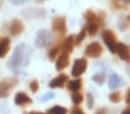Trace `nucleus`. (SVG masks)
I'll list each match as a JSON object with an SVG mask.
<instances>
[{
	"mask_svg": "<svg viewBox=\"0 0 130 114\" xmlns=\"http://www.w3.org/2000/svg\"><path fill=\"white\" fill-rule=\"evenodd\" d=\"M29 63V49L25 47V44H20L14 49L11 59L9 62V66L15 73H20L24 68H27Z\"/></svg>",
	"mask_w": 130,
	"mask_h": 114,
	"instance_id": "nucleus-1",
	"label": "nucleus"
},
{
	"mask_svg": "<svg viewBox=\"0 0 130 114\" xmlns=\"http://www.w3.org/2000/svg\"><path fill=\"white\" fill-rule=\"evenodd\" d=\"M85 20H87V32L90 35H95L98 32V30L101 28V26L104 24V20L101 18V16L95 14L92 10H87L85 12Z\"/></svg>",
	"mask_w": 130,
	"mask_h": 114,
	"instance_id": "nucleus-2",
	"label": "nucleus"
},
{
	"mask_svg": "<svg viewBox=\"0 0 130 114\" xmlns=\"http://www.w3.org/2000/svg\"><path fill=\"white\" fill-rule=\"evenodd\" d=\"M18 80L15 77H9V79H4L0 82V99L3 97H7L10 94V90H11L14 86H17Z\"/></svg>",
	"mask_w": 130,
	"mask_h": 114,
	"instance_id": "nucleus-3",
	"label": "nucleus"
},
{
	"mask_svg": "<svg viewBox=\"0 0 130 114\" xmlns=\"http://www.w3.org/2000/svg\"><path fill=\"white\" fill-rule=\"evenodd\" d=\"M52 40H53V37H52V34L48 30H39L37 35V40H35V45L41 47V48L42 47H48V45H51Z\"/></svg>",
	"mask_w": 130,
	"mask_h": 114,
	"instance_id": "nucleus-4",
	"label": "nucleus"
},
{
	"mask_svg": "<svg viewBox=\"0 0 130 114\" xmlns=\"http://www.w3.org/2000/svg\"><path fill=\"white\" fill-rule=\"evenodd\" d=\"M102 40H104L105 45L108 47V49L113 54V52L116 51V44H118L115 32L110 31V30H105V31L102 32Z\"/></svg>",
	"mask_w": 130,
	"mask_h": 114,
	"instance_id": "nucleus-5",
	"label": "nucleus"
},
{
	"mask_svg": "<svg viewBox=\"0 0 130 114\" xmlns=\"http://www.w3.org/2000/svg\"><path fill=\"white\" fill-rule=\"evenodd\" d=\"M85 69H87V59L85 58L76 59L74 61V65H73V69H71V75L74 77H80L85 72Z\"/></svg>",
	"mask_w": 130,
	"mask_h": 114,
	"instance_id": "nucleus-6",
	"label": "nucleus"
},
{
	"mask_svg": "<svg viewBox=\"0 0 130 114\" xmlns=\"http://www.w3.org/2000/svg\"><path fill=\"white\" fill-rule=\"evenodd\" d=\"M102 55V47L99 42H91L85 48V56L90 58H99Z\"/></svg>",
	"mask_w": 130,
	"mask_h": 114,
	"instance_id": "nucleus-7",
	"label": "nucleus"
},
{
	"mask_svg": "<svg viewBox=\"0 0 130 114\" xmlns=\"http://www.w3.org/2000/svg\"><path fill=\"white\" fill-rule=\"evenodd\" d=\"M52 28H53V31L56 34H60V35L66 34V18L63 16L56 17L53 20V23H52Z\"/></svg>",
	"mask_w": 130,
	"mask_h": 114,
	"instance_id": "nucleus-8",
	"label": "nucleus"
},
{
	"mask_svg": "<svg viewBox=\"0 0 130 114\" xmlns=\"http://www.w3.org/2000/svg\"><path fill=\"white\" fill-rule=\"evenodd\" d=\"M116 54L119 55V58L123 61H129V56H130V49H129V45L127 44H116Z\"/></svg>",
	"mask_w": 130,
	"mask_h": 114,
	"instance_id": "nucleus-9",
	"label": "nucleus"
},
{
	"mask_svg": "<svg viewBox=\"0 0 130 114\" xmlns=\"http://www.w3.org/2000/svg\"><path fill=\"white\" fill-rule=\"evenodd\" d=\"M14 101H15V104H17V106H23V107H25V106H29V104H31L32 100H31V97H29L28 94L20 92V93L15 94Z\"/></svg>",
	"mask_w": 130,
	"mask_h": 114,
	"instance_id": "nucleus-10",
	"label": "nucleus"
},
{
	"mask_svg": "<svg viewBox=\"0 0 130 114\" xmlns=\"http://www.w3.org/2000/svg\"><path fill=\"white\" fill-rule=\"evenodd\" d=\"M66 80H67V76L66 75H59V76H56L55 79H52L51 82H49V87L51 89H55V87H63L66 83Z\"/></svg>",
	"mask_w": 130,
	"mask_h": 114,
	"instance_id": "nucleus-11",
	"label": "nucleus"
},
{
	"mask_svg": "<svg viewBox=\"0 0 130 114\" xmlns=\"http://www.w3.org/2000/svg\"><path fill=\"white\" fill-rule=\"evenodd\" d=\"M124 83V80L122 79L119 75H116V73H112L109 76V87L112 89V90H115V89H118V87H120Z\"/></svg>",
	"mask_w": 130,
	"mask_h": 114,
	"instance_id": "nucleus-12",
	"label": "nucleus"
},
{
	"mask_svg": "<svg viewBox=\"0 0 130 114\" xmlns=\"http://www.w3.org/2000/svg\"><path fill=\"white\" fill-rule=\"evenodd\" d=\"M69 54L67 52H63L62 55H59L57 56V61H56V68L59 69V71H62V69H64V68H67V65H69Z\"/></svg>",
	"mask_w": 130,
	"mask_h": 114,
	"instance_id": "nucleus-13",
	"label": "nucleus"
},
{
	"mask_svg": "<svg viewBox=\"0 0 130 114\" xmlns=\"http://www.w3.org/2000/svg\"><path fill=\"white\" fill-rule=\"evenodd\" d=\"M23 30H24L23 21H20V20H13L11 21V26H10V32H11L13 35H20L21 32H23Z\"/></svg>",
	"mask_w": 130,
	"mask_h": 114,
	"instance_id": "nucleus-14",
	"label": "nucleus"
},
{
	"mask_svg": "<svg viewBox=\"0 0 130 114\" xmlns=\"http://www.w3.org/2000/svg\"><path fill=\"white\" fill-rule=\"evenodd\" d=\"M60 48H62L64 52L70 54V52L73 51V48H74V38L71 37V35H69V37L66 38L64 41H63V45L60 47Z\"/></svg>",
	"mask_w": 130,
	"mask_h": 114,
	"instance_id": "nucleus-15",
	"label": "nucleus"
},
{
	"mask_svg": "<svg viewBox=\"0 0 130 114\" xmlns=\"http://www.w3.org/2000/svg\"><path fill=\"white\" fill-rule=\"evenodd\" d=\"M10 49V40L9 38H3L0 40V58H4Z\"/></svg>",
	"mask_w": 130,
	"mask_h": 114,
	"instance_id": "nucleus-16",
	"label": "nucleus"
},
{
	"mask_svg": "<svg viewBox=\"0 0 130 114\" xmlns=\"http://www.w3.org/2000/svg\"><path fill=\"white\" fill-rule=\"evenodd\" d=\"M81 86H83L81 79H73V80H70V82L67 83L69 90H71V92H78L80 89H81Z\"/></svg>",
	"mask_w": 130,
	"mask_h": 114,
	"instance_id": "nucleus-17",
	"label": "nucleus"
},
{
	"mask_svg": "<svg viewBox=\"0 0 130 114\" xmlns=\"http://www.w3.org/2000/svg\"><path fill=\"white\" fill-rule=\"evenodd\" d=\"M49 114H67V108L62 107V106H55V107L49 108Z\"/></svg>",
	"mask_w": 130,
	"mask_h": 114,
	"instance_id": "nucleus-18",
	"label": "nucleus"
},
{
	"mask_svg": "<svg viewBox=\"0 0 130 114\" xmlns=\"http://www.w3.org/2000/svg\"><path fill=\"white\" fill-rule=\"evenodd\" d=\"M105 79H106V77H105V73H104V72L95 73V75L92 76V80L96 83V85H104V83H105Z\"/></svg>",
	"mask_w": 130,
	"mask_h": 114,
	"instance_id": "nucleus-19",
	"label": "nucleus"
},
{
	"mask_svg": "<svg viewBox=\"0 0 130 114\" xmlns=\"http://www.w3.org/2000/svg\"><path fill=\"white\" fill-rule=\"evenodd\" d=\"M83 99H84V97H83V94L80 93V92H73V94H71V101L76 106L80 104V103L83 101Z\"/></svg>",
	"mask_w": 130,
	"mask_h": 114,
	"instance_id": "nucleus-20",
	"label": "nucleus"
},
{
	"mask_svg": "<svg viewBox=\"0 0 130 114\" xmlns=\"http://www.w3.org/2000/svg\"><path fill=\"white\" fill-rule=\"evenodd\" d=\"M112 2L116 9H123V7L129 6V0H112Z\"/></svg>",
	"mask_w": 130,
	"mask_h": 114,
	"instance_id": "nucleus-21",
	"label": "nucleus"
},
{
	"mask_svg": "<svg viewBox=\"0 0 130 114\" xmlns=\"http://www.w3.org/2000/svg\"><path fill=\"white\" fill-rule=\"evenodd\" d=\"M109 99L112 103H119V101H122V93L120 92H113V93H110Z\"/></svg>",
	"mask_w": 130,
	"mask_h": 114,
	"instance_id": "nucleus-22",
	"label": "nucleus"
},
{
	"mask_svg": "<svg viewBox=\"0 0 130 114\" xmlns=\"http://www.w3.org/2000/svg\"><path fill=\"white\" fill-rule=\"evenodd\" d=\"M85 35H87V30H85V27H84V28L80 31V34L76 37V40H74V45H76V44H80V42H81V41L85 38Z\"/></svg>",
	"mask_w": 130,
	"mask_h": 114,
	"instance_id": "nucleus-23",
	"label": "nucleus"
},
{
	"mask_svg": "<svg viewBox=\"0 0 130 114\" xmlns=\"http://www.w3.org/2000/svg\"><path fill=\"white\" fill-rule=\"evenodd\" d=\"M59 52H60V47H53V48L49 51V58H51L52 61H55L56 56L59 55Z\"/></svg>",
	"mask_w": 130,
	"mask_h": 114,
	"instance_id": "nucleus-24",
	"label": "nucleus"
},
{
	"mask_svg": "<svg viewBox=\"0 0 130 114\" xmlns=\"http://www.w3.org/2000/svg\"><path fill=\"white\" fill-rule=\"evenodd\" d=\"M127 27H129V16H126V17H124V21L122 20L120 24H119V28H120L122 31H123V30H127Z\"/></svg>",
	"mask_w": 130,
	"mask_h": 114,
	"instance_id": "nucleus-25",
	"label": "nucleus"
},
{
	"mask_svg": "<svg viewBox=\"0 0 130 114\" xmlns=\"http://www.w3.org/2000/svg\"><path fill=\"white\" fill-rule=\"evenodd\" d=\"M87 106L88 108H94V96L91 93L87 94Z\"/></svg>",
	"mask_w": 130,
	"mask_h": 114,
	"instance_id": "nucleus-26",
	"label": "nucleus"
},
{
	"mask_svg": "<svg viewBox=\"0 0 130 114\" xmlns=\"http://www.w3.org/2000/svg\"><path fill=\"white\" fill-rule=\"evenodd\" d=\"M29 89H31V92H38V89H39V83H38V80H32L31 83H29Z\"/></svg>",
	"mask_w": 130,
	"mask_h": 114,
	"instance_id": "nucleus-27",
	"label": "nucleus"
},
{
	"mask_svg": "<svg viewBox=\"0 0 130 114\" xmlns=\"http://www.w3.org/2000/svg\"><path fill=\"white\" fill-rule=\"evenodd\" d=\"M53 97H55V94L51 92V93H48V94H43V96L41 97L39 100H41V101H46V100H49V99H53Z\"/></svg>",
	"mask_w": 130,
	"mask_h": 114,
	"instance_id": "nucleus-28",
	"label": "nucleus"
},
{
	"mask_svg": "<svg viewBox=\"0 0 130 114\" xmlns=\"http://www.w3.org/2000/svg\"><path fill=\"white\" fill-rule=\"evenodd\" d=\"M71 114H84V111H83L80 107H77V106H76V107L71 110Z\"/></svg>",
	"mask_w": 130,
	"mask_h": 114,
	"instance_id": "nucleus-29",
	"label": "nucleus"
},
{
	"mask_svg": "<svg viewBox=\"0 0 130 114\" xmlns=\"http://www.w3.org/2000/svg\"><path fill=\"white\" fill-rule=\"evenodd\" d=\"M122 114H130V110H129V107H127V108H124V110L122 111Z\"/></svg>",
	"mask_w": 130,
	"mask_h": 114,
	"instance_id": "nucleus-30",
	"label": "nucleus"
},
{
	"mask_svg": "<svg viewBox=\"0 0 130 114\" xmlns=\"http://www.w3.org/2000/svg\"><path fill=\"white\" fill-rule=\"evenodd\" d=\"M129 100H130V96H129V93L126 94V103H129Z\"/></svg>",
	"mask_w": 130,
	"mask_h": 114,
	"instance_id": "nucleus-31",
	"label": "nucleus"
},
{
	"mask_svg": "<svg viewBox=\"0 0 130 114\" xmlns=\"http://www.w3.org/2000/svg\"><path fill=\"white\" fill-rule=\"evenodd\" d=\"M29 114H43V113H39V111H32V113H29Z\"/></svg>",
	"mask_w": 130,
	"mask_h": 114,
	"instance_id": "nucleus-32",
	"label": "nucleus"
},
{
	"mask_svg": "<svg viewBox=\"0 0 130 114\" xmlns=\"http://www.w3.org/2000/svg\"><path fill=\"white\" fill-rule=\"evenodd\" d=\"M37 2H38V3H41V2H43V0H37Z\"/></svg>",
	"mask_w": 130,
	"mask_h": 114,
	"instance_id": "nucleus-33",
	"label": "nucleus"
}]
</instances>
